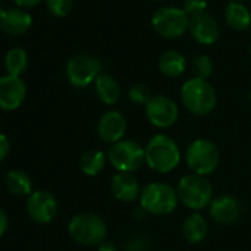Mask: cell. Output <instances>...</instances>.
<instances>
[{"label": "cell", "instance_id": "1", "mask_svg": "<svg viewBox=\"0 0 251 251\" xmlns=\"http://www.w3.org/2000/svg\"><path fill=\"white\" fill-rule=\"evenodd\" d=\"M182 154L175 139L158 133L150 139L145 147V164L160 175L173 172L180 163Z\"/></svg>", "mask_w": 251, "mask_h": 251}, {"label": "cell", "instance_id": "2", "mask_svg": "<svg viewBox=\"0 0 251 251\" xmlns=\"http://www.w3.org/2000/svg\"><path fill=\"white\" fill-rule=\"evenodd\" d=\"M180 99L183 106L194 115H208L217 105V93L214 87L201 78H189L182 84Z\"/></svg>", "mask_w": 251, "mask_h": 251}, {"label": "cell", "instance_id": "3", "mask_svg": "<svg viewBox=\"0 0 251 251\" xmlns=\"http://www.w3.org/2000/svg\"><path fill=\"white\" fill-rule=\"evenodd\" d=\"M68 235L81 245H99L106 239V222L96 213L83 211L71 217L68 222Z\"/></svg>", "mask_w": 251, "mask_h": 251}, {"label": "cell", "instance_id": "4", "mask_svg": "<svg viewBox=\"0 0 251 251\" xmlns=\"http://www.w3.org/2000/svg\"><path fill=\"white\" fill-rule=\"evenodd\" d=\"M179 202H182L185 207L200 211L205 207H208L213 201V185L205 176L200 175H186L183 176L176 188Z\"/></svg>", "mask_w": 251, "mask_h": 251}, {"label": "cell", "instance_id": "5", "mask_svg": "<svg viewBox=\"0 0 251 251\" xmlns=\"http://www.w3.org/2000/svg\"><path fill=\"white\" fill-rule=\"evenodd\" d=\"M139 201L141 207L147 213L155 216H169L179 204L176 189L164 182H151L145 185L142 188Z\"/></svg>", "mask_w": 251, "mask_h": 251}, {"label": "cell", "instance_id": "6", "mask_svg": "<svg viewBox=\"0 0 251 251\" xmlns=\"http://www.w3.org/2000/svg\"><path fill=\"white\" fill-rule=\"evenodd\" d=\"M108 163L117 173H135L145 164V148L136 141L123 139L109 145L106 151Z\"/></svg>", "mask_w": 251, "mask_h": 251}, {"label": "cell", "instance_id": "7", "mask_svg": "<svg viewBox=\"0 0 251 251\" xmlns=\"http://www.w3.org/2000/svg\"><path fill=\"white\" fill-rule=\"evenodd\" d=\"M185 161L191 173L208 176L216 172L220 163V152L217 145L210 139H195L186 150Z\"/></svg>", "mask_w": 251, "mask_h": 251}, {"label": "cell", "instance_id": "8", "mask_svg": "<svg viewBox=\"0 0 251 251\" xmlns=\"http://www.w3.org/2000/svg\"><path fill=\"white\" fill-rule=\"evenodd\" d=\"M151 25L155 33L164 39H179L189 31L191 18L183 9L176 6H163L154 12Z\"/></svg>", "mask_w": 251, "mask_h": 251}, {"label": "cell", "instance_id": "9", "mask_svg": "<svg viewBox=\"0 0 251 251\" xmlns=\"http://www.w3.org/2000/svg\"><path fill=\"white\" fill-rule=\"evenodd\" d=\"M65 73L71 86L84 89L95 83L96 78L102 74V64L93 55L78 53L68 59Z\"/></svg>", "mask_w": 251, "mask_h": 251}, {"label": "cell", "instance_id": "10", "mask_svg": "<svg viewBox=\"0 0 251 251\" xmlns=\"http://www.w3.org/2000/svg\"><path fill=\"white\" fill-rule=\"evenodd\" d=\"M145 114L154 127L169 129L179 118V106L172 98L166 95H155L145 105Z\"/></svg>", "mask_w": 251, "mask_h": 251}, {"label": "cell", "instance_id": "11", "mask_svg": "<svg viewBox=\"0 0 251 251\" xmlns=\"http://www.w3.org/2000/svg\"><path fill=\"white\" fill-rule=\"evenodd\" d=\"M25 210L33 222L39 225H46L55 219L58 213V201L55 195L49 191L37 189L33 191V194L27 198Z\"/></svg>", "mask_w": 251, "mask_h": 251}, {"label": "cell", "instance_id": "12", "mask_svg": "<svg viewBox=\"0 0 251 251\" xmlns=\"http://www.w3.org/2000/svg\"><path fill=\"white\" fill-rule=\"evenodd\" d=\"M126 130H127V120L117 109H109L103 112L96 124L98 138L109 145L123 141Z\"/></svg>", "mask_w": 251, "mask_h": 251}, {"label": "cell", "instance_id": "13", "mask_svg": "<svg viewBox=\"0 0 251 251\" xmlns=\"http://www.w3.org/2000/svg\"><path fill=\"white\" fill-rule=\"evenodd\" d=\"M27 98V86L21 77L0 75V109L15 111Z\"/></svg>", "mask_w": 251, "mask_h": 251}, {"label": "cell", "instance_id": "14", "mask_svg": "<svg viewBox=\"0 0 251 251\" xmlns=\"http://www.w3.org/2000/svg\"><path fill=\"white\" fill-rule=\"evenodd\" d=\"M210 217L223 226L233 225L239 220L242 214V207L239 201L232 195H220L213 198L211 204L208 205Z\"/></svg>", "mask_w": 251, "mask_h": 251}, {"label": "cell", "instance_id": "15", "mask_svg": "<svg viewBox=\"0 0 251 251\" xmlns=\"http://www.w3.org/2000/svg\"><path fill=\"white\" fill-rule=\"evenodd\" d=\"M189 33L198 45L211 46L219 40L220 28H219L217 21L205 12L202 15L191 18Z\"/></svg>", "mask_w": 251, "mask_h": 251}, {"label": "cell", "instance_id": "16", "mask_svg": "<svg viewBox=\"0 0 251 251\" xmlns=\"http://www.w3.org/2000/svg\"><path fill=\"white\" fill-rule=\"evenodd\" d=\"M33 25L31 15L21 8L0 9V30L9 36H23Z\"/></svg>", "mask_w": 251, "mask_h": 251}, {"label": "cell", "instance_id": "17", "mask_svg": "<svg viewBox=\"0 0 251 251\" xmlns=\"http://www.w3.org/2000/svg\"><path fill=\"white\" fill-rule=\"evenodd\" d=\"M111 192L121 202H133L141 197V185L130 173H115L111 179Z\"/></svg>", "mask_w": 251, "mask_h": 251}, {"label": "cell", "instance_id": "18", "mask_svg": "<svg viewBox=\"0 0 251 251\" xmlns=\"http://www.w3.org/2000/svg\"><path fill=\"white\" fill-rule=\"evenodd\" d=\"M93 84H95L96 96L102 103L115 105L120 100V98H121V86H120V83H118V80L115 77L102 73L96 78V81Z\"/></svg>", "mask_w": 251, "mask_h": 251}, {"label": "cell", "instance_id": "19", "mask_svg": "<svg viewBox=\"0 0 251 251\" xmlns=\"http://www.w3.org/2000/svg\"><path fill=\"white\" fill-rule=\"evenodd\" d=\"M182 233L189 244H200L208 233V225L205 217L200 211L191 213L182 225Z\"/></svg>", "mask_w": 251, "mask_h": 251}, {"label": "cell", "instance_id": "20", "mask_svg": "<svg viewBox=\"0 0 251 251\" xmlns=\"http://www.w3.org/2000/svg\"><path fill=\"white\" fill-rule=\"evenodd\" d=\"M158 70L169 78L180 77L186 71V58L179 50H166L158 58Z\"/></svg>", "mask_w": 251, "mask_h": 251}, {"label": "cell", "instance_id": "21", "mask_svg": "<svg viewBox=\"0 0 251 251\" xmlns=\"http://www.w3.org/2000/svg\"><path fill=\"white\" fill-rule=\"evenodd\" d=\"M225 20L233 31H245L251 25V11L242 3L230 2L225 9Z\"/></svg>", "mask_w": 251, "mask_h": 251}, {"label": "cell", "instance_id": "22", "mask_svg": "<svg viewBox=\"0 0 251 251\" xmlns=\"http://www.w3.org/2000/svg\"><path fill=\"white\" fill-rule=\"evenodd\" d=\"M6 189L15 197H30L33 194L31 177L23 170H11L5 177Z\"/></svg>", "mask_w": 251, "mask_h": 251}, {"label": "cell", "instance_id": "23", "mask_svg": "<svg viewBox=\"0 0 251 251\" xmlns=\"http://www.w3.org/2000/svg\"><path fill=\"white\" fill-rule=\"evenodd\" d=\"M106 161H108L106 152L100 150H89L80 157L78 167L81 173L86 176H98L105 169Z\"/></svg>", "mask_w": 251, "mask_h": 251}, {"label": "cell", "instance_id": "24", "mask_svg": "<svg viewBox=\"0 0 251 251\" xmlns=\"http://www.w3.org/2000/svg\"><path fill=\"white\" fill-rule=\"evenodd\" d=\"M3 64L6 74L21 77V74H24L28 67V55L21 48H12L11 50L6 52Z\"/></svg>", "mask_w": 251, "mask_h": 251}, {"label": "cell", "instance_id": "25", "mask_svg": "<svg viewBox=\"0 0 251 251\" xmlns=\"http://www.w3.org/2000/svg\"><path fill=\"white\" fill-rule=\"evenodd\" d=\"M192 74L195 78H201V80H207L211 77L213 71H214V64L211 61L210 56L207 55H198L194 61H192Z\"/></svg>", "mask_w": 251, "mask_h": 251}, {"label": "cell", "instance_id": "26", "mask_svg": "<svg viewBox=\"0 0 251 251\" xmlns=\"http://www.w3.org/2000/svg\"><path fill=\"white\" fill-rule=\"evenodd\" d=\"M127 98L132 103L135 105H147L152 95H151V90L147 84H142V83H135L129 87L127 90Z\"/></svg>", "mask_w": 251, "mask_h": 251}, {"label": "cell", "instance_id": "27", "mask_svg": "<svg viewBox=\"0 0 251 251\" xmlns=\"http://www.w3.org/2000/svg\"><path fill=\"white\" fill-rule=\"evenodd\" d=\"M46 8L53 17L64 18L73 9V0H46Z\"/></svg>", "mask_w": 251, "mask_h": 251}, {"label": "cell", "instance_id": "28", "mask_svg": "<svg viewBox=\"0 0 251 251\" xmlns=\"http://www.w3.org/2000/svg\"><path fill=\"white\" fill-rule=\"evenodd\" d=\"M189 18H195L198 15L205 14L207 9V0H185L182 8Z\"/></svg>", "mask_w": 251, "mask_h": 251}, {"label": "cell", "instance_id": "29", "mask_svg": "<svg viewBox=\"0 0 251 251\" xmlns=\"http://www.w3.org/2000/svg\"><path fill=\"white\" fill-rule=\"evenodd\" d=\"M9 151H11V141L5 133L0 132V163H3L8 158Z\"/></svg>", "mask_w": 251, "mask_h": 251}, {"label": "cell", "instance_id": "30", "mask_svg": "<svg viewBox=\"0 0 251 251\" xmlns=\"http://www.w3.org/2000/svg\"><path fill=\"white\" fill-rule=\"evenodd\" d=\"M9 227V220H8V214L5 213V210L0 207V238H3V235L8 232Z\"/></svg>", "mask_w": 251, "mask_h": 251}, {"label": "cell", "instance_id": "31", "mask_svg": "<svg viewBox=\"0 0 251 251\" xmlns=\"http://www.w3.org/2000/svg\"><path fill=\"white\" fill-rule=\"evenodd\" d=\"M12 2L18 6V8H34L39 3H42L43 0H12Z\"/></svg>", "mask_w": 251, "mask_h": 251}, {"label": "cell", "instance_id": "32", "mask_svg": "<svg viewBox=\"0 0 251 251\" xmlns=\"http://www.w3.org/2000/svg\"><path fill=\"white\" fill-rule=\"evenodd\" d=\"M98 251H117L115 245L111 242V241H103L102 244H99V250Z\"/></svg>", "mask_w": 251, "mask_h": 251}, {"label": "cell", "instance_id": "33", "mask_svg": "<svg viewBox=\"0 0 251 251\" xmlns=\"http://www.w3.org/2000/svg\"><path fill=\"white\" fill-rule=\"evenodd\" d=\"M232 2H236V3H241V2H245V0H232Z\"/></svg>", "mask_w": 251, "mask_h": 251}, {"label": "cell", "instance_id": "34", "mask_svg": "<svg viewBox=\"0 0 251 251\" xmlns=\"http://www.w3.org/2000/svg\"><path fill=\"white\" fill-rule=\"evenodd\" d=\"M150 2H163V0H150Z\"/></svg>", "mask_w": 251, "mask_h": 251}, {"label": "cell", "instance_id": "35", "mask_svg": "<svg viewBox=\"0 0 251 251\" xmlns=\"http://www.w3.org/2000/svg\"><path fill=\"white\" fill-rule=\"evenodd\" d=\"M250 55H251V45H250Z\"/></svg>", "mask_w": 251, "mask_h": 251}, {"label": "cell", "instance_id": "36", "mask_svg": "<svg viewBox=\"0 0 251 251\" xmlns=\"http://www.w3.org/2000/svg\"><path fill=\"white\" fill-rule=\"evenodd\" d=\"M250 100H251V93H250Z\"/></svg>", "mask_w": 251, "mask_h": 251}]
</instances>
